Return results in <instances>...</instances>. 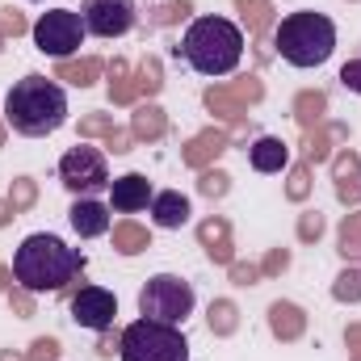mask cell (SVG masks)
<instances>
[{
    "label": "cell",
    "instance_id": "obj_14",
    "mask_svg": "<svg viewBox=\"0 0 361 361\" xmlns=\"http://www.w3.org/2000/svg\"><path fill=\"white\" fill-rule=\"evenodd\" d=\"M248 164H252L257 173H281V169L290 164V147H286V139H277V135H261V139L248 147Z\"/></svg>",
    "mask_w": 361,
    "mask_h": 361
},
{
    "label": "cell",
    "instance_id": "obj_5",
    "mask_svg": "<svg viewBox=\"0 0 361 361\" xmlns=\"http://www.w3.org/2000/svg\"><path fill=\"white\" fill-rule=\"evenodd\" d=\"M118 357L122 361H189V341L185 332L160 319H135L118 336Z\"/></svg>",
    "mask_w": 361,
    "mask_h": 361
},
{
    "label": "cell",
    "instance_id": "obj_10",
    "mask_svg": "<svg viewBox=\"0 0 361 361\" xmlns=\"http://www.w3.org/2000/svg\"><path fill=\"white\" fill-rule=\"evenodd\" d=\"M72 311V324L76 328H89V332H109L114 328V315H118V294L105 290V286H80L68 302Z\"/></svg>",
    "mask_w": 361,
    "mask_h": 361
},
{
    "label": "cell",
    "instance_id": "obj_4",
    "mask_svg": "<svg viewBox=\"0 0 361 361\" xmlns=\"http://www.w3.org/2000/svg\"><path fill=\"white\" fill-rule=\"evenodd\" d=\"M273 47L290 68H319L336 51V21L315 8L286 13L273 30Z\"/></svg>",
    "mask_w": 361,
    "mask_h": 361
},
{
    "label": "cell",
    "instance_id": "obj_8",
    "mask_svg": "<svg viewBox=\"0 0 361 361\" xmlns=\"http://www.w3.org/2000/svg\"><path fill=\"white\" fill-rule=\"evenodd\" d=\"M30 34H34V47L42 55H51V59H72L85 47V38H89L85 17L76 8H51V13H42Z\"/></svg>",
    "mask_w": 361,
    "mask_h": 361
},
{
    "label": "cell",
    "instance_id": "obj_12",
    "mask_svg": "<svg viewBox=\"0 0 361 361\" xmlns=\"http://www.w3.org/2000/svg\"><path fill=\"white\" fill-rule=\"evenodd\" d=\"M109 214H114V210H109L101 197H72L68 223H72V231H76L80 240H97V235L109 231Z\"/></svg>",
    "mask_w": 361,
    "mask_h": 361
},
{
    "label": "cell",
    "instance_id": "obj_1",
    "mask_svg": "<svg viewBox=\"0 0 361 361\" xmlns=\"http://www.w3.org/2000/svg\"><path fill=\"white\" fill-rule=\"evenodd\" d=\"M80 273H85V252L51 231L25 235L21 248L13 252V277L30 294H63Z\"/></svg>",
    "mask_w": 361,
    "mask_h": 361
},
{
    "label": "cell",
    "instance_id": "obj_11",
    "mask_svg": "<svg viewBox=\"0 0 361 361\" xmlns=\"http://www.w3.org/2000/svg\"><path fill=\"white\" fill-rule=\"evenodd\" d=\"M152 197H156V189L143 173H122L109 180V210H118V214H139L152 206Z\"/></svg>",
    "mask_w": 361,
    "mask_h": 361
},
{
    "label": "cell",
    "instance_id": "obj_2",
    "mask_svg": "<svg viewBox=\"0 0 361 361\" xmlns=\"http://www.w3.org/2000/svg\"><path fill=\"white\" fill-rule=\"evenodd\" d=\"M4 122L21 139H47V135L63 130V122H68V92L51 76L30 72V76L13 80V89L4 92Z\"/></svg>",
    "mask_w": 361,
    "mask_h": 361
},
{
    "label": "cell",
    "instance_id": "obj_9",
    "mask_svg": "<svg viewBox=\"0 0 361 361\" xmlns=\"http://www.w3.org/2000/svg\"><path fill=\"white\" fill-rule=\"evenodd\" d=\"M80 17H85V30L92 38H126L139 21V8L135 0H80Z\"/></svg>",
    "mask_w": 361,
    "mask_h": 361
},
{
    "label": "cell",
    "instance_id": "obj_3",
    "mask_svg": "<svg viewBox=\"0 0 361 361\" xmlns=\"http://www.w3.org/2000/svg\"><path fill=\"white\" fill-rule=\"evenodd\" d=\"M180 55L197 76H231L244 59V30L231 17H193L185 38H180Z\"/></svg>",
    "mask_w": 361,
    "mask_h": 361
},
{
    "label": "cell",
    "instance_id": "obj_7",
    "mask_svg": "<svg viewBox=\"0 0 361 361\" xmlns=\"http://www.w3.org/2000/svg\"><path fill=\"white\" fill-rule=\"evenodd\" d=\"M59 180L72 197H101L109 193V160L101 147H89V143H76L63 152L59 160Z\"/></svg>",
    "mask_w": 361,
    "mask_h": 361
},
{
    "label": "cell",
    "instance_id": "obj_6",
    "mask_svg": "<svg viewBox=\"0 0 361 361\" xmlns=\"http://www.w3.org/2000/svg\"><path fill=\"white\" fill-rule=\"evenodd\" d=\"M193 307H197V294L180 273H156L139 290V315L143 319H160V324L180 328L193 315Z\"/></svg>",
    "mask_w": 361,
    "mask_h": 361
},
{
    "label": "cell",
    "instance_id": "obj_15",
    "mask_svg": "<svg viewBox=\"0 0 361 361\" xmlns=\"http://www.w3.org/2000/svg\"><path fill=\"white\" fill-rule=\"evenodd\" d=\"M341 85L349 92H361V59H349V63L341 68Z\"/></svg>",
    "mask_w": 361,
    "mask_h": 361
},
{
    "label": "cell",
    "instance_id": "obj_13",
    "mask_svg": "<svg viewBox=\"0 0 361 361\" xmlns=\"http://www.w3.org/2000/svg\"><path fill=\"white\" fill-rule=\"evenodd\" d=\"M147 210H152V223L164 227V231H180L189 223V197L180 189H160Z\"/></svg>",
    "mask_w": 361,
    "mask_h": 361
}]
</instances>
